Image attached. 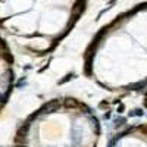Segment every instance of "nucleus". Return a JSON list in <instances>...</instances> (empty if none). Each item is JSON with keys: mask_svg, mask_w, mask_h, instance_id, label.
I'll use <instances>...</instances> for the list:
<instances>
[{"mask_svg": "<svg viewBox=\"0 0 147 147\" xmlns=\"http://www.w3.org/2000/svg\"><path fill=\"white\" fill-rule=\"evenodd\" d=\"M63 105H65L66 109H78L80 105H81V102L77 100V99H74V97H68V99H65Z\"/></svg>", "mask_w": 147, "mask_h": 147, "instance_id": "nucleus-3", "label": "nucleus"}, {"mask_svg": "<svg viewBox=\"0 0 147 147\" xmlns=\"http://www.w3.org/2000/svg\"><path fill=\"white\" fill-rule=\"evenodd\" d=\"M138 131H140L141 134H144V136H147V124L140 125V127H138Z\"/></svg>", "mask_w": 147, "mask_h": 147, "instance_id": "nucleus-7", "label": "nucleus"}, {"mask_svg": "<svg viewBox=\"0 0 147 147\" xmlns=\"http://www.w3.org/2000/svg\"><path fill=\"white\" fill-rule=\"evenodd\" d=\"M72 78H74V74H72V72H71V74H66V75H65L62 80H59V82H57V84H60V85H62V84L68 82V81H69V80H72Z\"/></svg>", "mask_w": 147, "mask_h": 147, "instance_id": "nucleus-5", "label": "nucleus"}, {"mask_svg": "<svg viewBox=\"0 0 147 147\" xmlns=\"http://www.w3.org/2000/svg\"><path fill=\"white\" fill-rule=\"evenodd\" d=\"M99 107H100V109H105V107H107V102H100V103H99Z\"/></svg>", "mask_w": 147, "mask_h": 147, "instance_id": "nucleus-8", "label": "nucleus"}, {"mask_svg": "<svg viewBox=\"0 0 147 147\" xmlns=\"http://www.w3.org/2000/svg\"><path fill=\"white\" fill-rule=\"evenodd\" d=\"M59 100H50L49 103L43 105V107L38 110V113H55L56 110L59 109Z\"/></svg>", "mask_w": 147, "mask_h": 147, "instance_id": "nucleus-2", "label": "nucleus"}, {"mask_svg": "<svg viewBox=\"0 0 147 147\" xmlns=\"http://www.w3.org/2000/svg\"><path fill=\"white\" fill-rule=\"evenodd\" d=\"M28 131H30V124L28 122H24V124L18 128L16 131V137H15V143H27V136H28Z\"/></svg>", "mask_w": 147, "mask_h": 147, "instance_id": "nucleus-1", "label": "nucleus"}, {"mask_svg": "<svg viewBox=\"0 0 147 147\" xmlns=\"http://www.w3.org/2000/svg\"><path fill=\"white\" fill-rule=\"evenodd\" d=\"M13 147H28V146H25V144H16V146H13Z\"/></svg>", "mask_w": 147, "mask_h": 147, "instance_id": "nucleus-10", "label": "nucleus"}, {"mask_svg": "<svg viewBox=\"0 0 147 147\" xmlns=\"http://www.w3.org/2000/svg\"><path fill=\"white\" fill-rule=\"evenodd\" d=\"M2 55H3V57H5L6 60H7L9 63H13V56H12V55H10L9 52H3Z\"/></svg>", "mask_w": 147, "mask_h": 147, "instance_id": "nucleus-6", "label": "nucleus"}, {"mask_svg": "<svg viewBox=\"0 0 147 147\" xmlns=\"http://www.w3.org/2000/svg\"><path fill=\"white\" fill-rule=\"evenodd\" d=\"M85 65H84V74L87 77H91L93 75V57H85Z\"/></svg>", "mask_w": 147, "mask_h": 147, "instance_id": "nucleus-4", "label": "nucleus"}, {"mask_svg": "<svg viewBox=\"0 0 147 147\" xmlns=\"http://www.w3.org/2000/svg\"><path fill=\"white\" fill-rule=\"evenodd\" d=\"M124 122H125V119H122V118H121L119 121L116 119V125H122V124H124Z\"/></svg>", "mask_w": 147, "mask_h": 147, "instance_id": "nucleus-9", "label": "nucleus"}]
</instances>
